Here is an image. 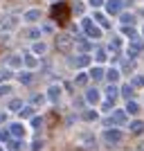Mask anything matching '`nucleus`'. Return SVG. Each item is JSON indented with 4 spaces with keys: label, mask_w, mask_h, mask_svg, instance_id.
Wrapping results in <instances>:
<instances>
[{
    "label": "nucleus",
    "mask_w": 144,
    "mask_h": 151,
    "mask_svg": "<svg viewBox=\"0 0 144 151\" xmlns=\"http://www.w3.org/2000/svg\"><path fill=\"white\" fill-rule=\"evenodd\" d=\"M52 18L57 20L59 25H65L70 18V7L65 5V2H59V5L52 7Z\"/></svg>",
    "instance_id": "nucleus-1"
},
{
    "label": "nucleus",
    "mask_w": 144,
    "mask_h": 151,
    "mask_svg": "<svg viewBox=\"0 0 144 151\" xmlns=\"http://www.w3.org/2000/svg\"><path fill=\"white\" fill-rule=\"evenodd\" d=\"M108 12H110V14H117L119 12V7H122V2H119V0H108Z\"/></svg>",
    "instance_id": "nucleus-2"
},
{
    "label": "nucleus",
    "mask_w": 144,
    "mask_h": 151,
    "mask_svg": "<svg viewBox=\"0 0 144 151\" xmlns=\"http://www.w3.org/2000/svg\"><path fill=\"white\" fill-rule=\"evenodd\" d=\"M90 2H92V5H101V0H90Z\"/></svg>",
    "instance_id": "nucleus-3"
}]
</instances>
